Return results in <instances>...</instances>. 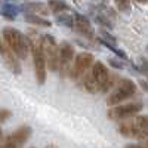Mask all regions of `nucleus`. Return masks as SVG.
<instances>
[{"label":"nucleus","instance_id":"20","mask_svg":"<svg viewBox=\"0 0 148 148\" xmlns=\"http://www.w3.org/2000/svg\"><path fill=\"white\" fill-rule=\"evenodd\" d=\"M132 121L136 126H139L142 130L148 132V116H135L132 117Z\"/></svg>","mask_w":148,"mask_h":148},{"label":"nucleus","instance_id":"1","mask_svg":"<svg viewBox=\"0 0 148 148\" xmlns=\"http://www.w3.org/2000/svg\"><path fill=\"white\" fill-rule=\"evenodd\" d=\"M3 42L5 45L14 52L19 59H27L30 53V47L27 43V37L22 33H19L14 27H3L2 30Z\"/></svg>","mask_w":148,"mask_h":148},{"label":"nucleus","instance_id":"27","mask_svg":"<svg viewBox=\"0 0 148 148\" xmlns=\"http://www.w3.org/2000/svg\"><path fill=\"white\" fill-rule=\"evenodd\" d=\"M123 148H147V147L139 145V144H127V145H125Z\"/></svg>","mask_w":148,"mask_h":148},{"label":"nucleus","instance_id":"29","mask_svg":"<svg viewBox=\"0 0 148 148\" xmlns=\"http://www.w3.org/2000/svg\"><path fill=\"white\" fill-rule=\"evenodd\" d=\"M136 2H139V3H145V2H148V0H136Z\"/></svg>","mask_w":148,"mask_h":148},{"label":"nucleus","instance_id":"10","mask_svg":"<svg viewBox=\"0 0 148 148\" xmlns=\"http://www.w3.org/2000/svg\"><path fill=\"white\" fill-rule=\"evenodd\" d=\"M74 28H76L77 34H80L82 37H84V39H88V40L95 39L92 22L88 16H84L82 14H74Z\"/></svg>","mask_w":148,"mask_h":148},{"label":"nucleus","instance_id":"7","mask_svg":"<svg viewBox=\"0 0 148 148\" xmlns=\"http://www.w3.org/2000/svg\"><path fill=\"white\" fill-rule=\"evenodd\" d=\"M31 133L33 130L28 125H22L12 132L5 141H2L0 148H22L27 144V141L31 138Z\"/></svg>","mask_w":148,"mask_h":148},{"label":"nucleus","instance_id":"21","mask_svg":"<svg viewBox=\"0 0 148 148\" xmlns=\"http://www.w3.org/2000/svg\"><path fill=\"white\" fill-rule=\"evenodd\" d=\"M95 22L99 24V25H101L102 28H105V30H111V28L114 27V24L110 22V19H108L105 15H96V16H95Z\"/></svg>","mask_w":148,"mask_h":148},{"label":"nucleus","instance_id":"16","mask_svg":"<svg viewBox=\"0 0 148 148\" xmlns=\"http://www.w3.org/2000/svg\"><path fill=\"white\" fill-rule=\"evenodd\" d=\"M82 86H83V89L88 92V93H99V88H98V84L93 80L90 73L84 76V79L82 80Z\"/></svg>","mask_w":148,"mask_h":148},{"label":"nucleus","instance_id":"3","mask_svg":"<svg viewBox=\"0 0 148 148\" xmlns=\"http://www.w3.org/2000/svg\"><path fill=\"white\" fill-rule=\"evenodd\" d=\"M136 93V84L130 79H120L117 86L111 90V93L107 96V105L108 107H116L121 102L127 101Z\"/></svg>","mask_w":148,"mask_h":148},{"label":"nucleus","instance_id":"33","mask_svg":"<svg viewBox=\"0 0 148 148\" xmlns=\"http://www.w3.org/2000/svg\"><path fill=\"white\" fill-rule=\"evenodd\" d=\"M147 49H148V47H147Z\"/></svg>","mask_w":148,"mask_h":148},{"label":"nucleus","instance_id":"11","mask_svg":"<svg viewBox=\"0 0 148 148\" xmlns=\"http://www.w3.org/2000/svg\"><path fill=\"white\" fill-rule=\"evenodd\" d=\"M0 55H2V59L6 65V68L14 74V76H21V62L19 58L10 51V49L5 45V47L0 51Z\"/></svg>","mask_w":148,"mask_h":148},{"label":"nucleus","instance_id":"23","mask_svg":"<svg viewBox=\"0 0 148 148\" xmlns=\"http://www.w3.org/2000/svg\"><path fill=\"white\" fill-rule=\"evenodd\" d=\"M114 3L120 12H127L130 9V0H114Z\"/></svg>","mask_w":148,"mask_h":148},{"label":"nucleus","instance_id":"14","mask_svg":"<svg viewBox=\"0 0 148 148\" xmlns=\"http://www.w3.org/2000/svg\"><path fill=\"white\" fill-rule=\"evenodd\" d=\"M19 12H21L19 6H15L12 3H6V5L2 6V9H0V15H2L3 18H6V19H9V21H14Z\"/></svg>","mask_w":148,"mask_h":148},{"label":"nucleus","instance_id":"30","mask_svg":"<svg viewBox=\"0 0 148 148\" xmlns=\"http://www.w3.org/2000/svg\"><path fill=\"white\" fill-rule=\"evenodd\" d=\"M3 47H5V45H3L2 42H0V51H2V49H3Z\"/></svg>","mask_w":148,"mask_h":148},{"label":"nucleus","instance_id":"2","mask_svg":"<svg viewBox=\"0 0 148 148\" xmlns=\"http://www.w3.org/2000/svg\"><path fill=\"white\" fill-rule=\"evenodd\" d=\"M42 49H43V53L46 58V65L47 70L56 73L59 70V45H56V39L52 34H42L40 39H39Z\"/></svg>","mask_w":148,"mask_h":148},{"label":"nucleus","instance_id":"18","mask_svg":"<svg viewBox=\"0 0 148 148\" xmlns=\"http://www.w3.org/2000/svg\"><path fill=\"white\" fill-rule=\"evenodd\" d=\"M96 42H98V43H101V45H104L105 47H108L110 51L113 52V53H116V55H117L120 59H123V61H126V59H127V55H126V52H125V51H121V49L116 47L114 45H111V43H107V42H104V40L101 39V37H98V39H96Z\"/></svg>","mask_w":148,"mask_h":148},{"label":"nucleus","instance_id":"15","mask_svg":"<svg viewBox=\"0 0 148 148\" xmlns=\"http://www.w3.org/2000/svg\"><path fill=\"white\" fill-rule=\"evenodd\" d=\"M24 19H25V22L28 24H34V25H40V27H52V22L51 21H47L39 15H36V14H24Z\"/></svg>","mask_w":148,"mask_h":148},{"label":"nucleus","instance_id":"12","mask_svg":"<svg viewBox=\"0 0 148 148\" xmlns=\"http://www.w3.org/2000/svg\"><path fill=\"white\" fill-rule=\"evenodd\" d=\"M90 74H92V77L96 82L98 88H99V92H101V89L104 88V84L108 82V79L111 76L110 70L104 65V62H101V61H95L93 65H92V70H90Z\"/></svg>","mask_w":148,"mask_h":148},{"label":"nucleus","instance_id":"32","mask_svg":"<svg viewBox=\"0 0 148 148\" xmlns=\"http://www.w3.org/2000/svg\"><path fill=\"white\" fill-rule=\"evenodd\" d=\"M147 145H148V139H147Z\"/></svg>","mask_w":148,"mask_h":148},{"label":"nucleus","instance_id":"6","mask_svg":"<svg viewBox=\"0 0 148 148\" xmlns=\"http://www.w3.org/2000/svg\"><path fill=\"white\" fill-rule=\"evenodd\" d=\"M93 62H95V56L89 52H82V53L76 55L74 56V61H73V65L68 71V77L73 82L80 80V77L89 68H92Z\"/></svg>","mask_w":148,"mask_h":148},{"label":"nucleus","instance_id":"4","mask_svg":"<svg viewBox=\"0 0 148 148\" xmlns=\"http://www.w3.org/2000/svg\"><path fill=\"white\" fill-rule=\"evenodd\" d=\"M27 43L30 47V53L33 55V62H34V74H36V80L39 86H43L46 82V58L43 53V49L40 42H33L31 37H27Z\"/></svg>","mask_w":148,"mask_h":148},{"label":"nucleus","instance_id":"8","mask_svg":"<svg viewBox=\"0 0 148 148\" xmlns=\"http://www.w3.org/2000/svg\"><path fill=\"white\" fill-rule=\"evenodd\" d=\"M74 56H76V52H74V46L68 42H62L59 45V76L61 79H65L68 76V71L73 65Z\"/></svg>","mask_w":148,"mask_h":148},{"label":"nucleus","instance_id":"24","mask_svg":"<svg viewBox=\"0 0 148 148\" xmlns=\"http://www.w3.org/2000/svg\"><path fill=\"white\" fill-rule=\"evenodd\" d=\"M108 64L113 67V68H116V70H125V67H126L123 61H120V59H114V58L108 59Z\"/></svg>","mask_w":148,"mask_h":148},{"label":"nucleus","instance_id":"22","mask_svg":"<svg viewBox=\"0 0 148 148\" xmlns=\"http://www.w3.org/2000/svg\"><path fill=\"white\" fill-rule=\"evenodd\" d=\"M99 34H101V39L104 40V42H107V43H111V45H116L117 43V39L111 34L108 30H105V28H102L101 31H99Z\"/></svg>","mask_w":148,"mask_h":148},{"label":"nucleus","instance_id":"34","mask_svg":"<svg viewBox=\"0 0 148 148\" xmlns=\"http://www.w3.org/2000/svg\"><path fill=\"white\" fill-rule=\"evenodd\" d=\"M33 148H34V147H33Z\"/></svg>","mask_w":148,"mask_h":148},{"label":"nucleus","instance_id":"13","mask_svg":"<svg viewBox=\"0 0 148 148\" xmlns=\"http://www.w3.org/2000/svg\"><path fill=\"white\" fill-rule=\"evenodd\" d=\"M19 9H21V12H24V14H47V10H49V8H47V5H45V3H40V2H33V3H24V5H21L19 6Z\"/></svg>","mask_w":148,"mask_h":148},{"label":"nucleus","instance_id":"28","mask_svg":"<svg viewBox=\"0 0 148 148\" xmlns=\"http://www.w3.org/2000/svg\"><path fill=\"white\" fill-rule=\"evenodd\" d=\"M2 141H3V132H2V129H0V144H2Z\"/></svg>","mask_w":148,"mask_h":148},{"label":"nucleus","instance_id":"26","mask_svg":"<svg viewBox=\"0 0 148 148\" xmlns=\"http://www.w3.org/2000/svg\"><path fill=\"white\" fill-rule=\"evenodd\" d=\"M139 86L142 88V90H144V92H147V93H148V80H139Z\"/></svg>","mask_w":148,"mask_h":148},{"label":"nucleus","instance_id":"19","mask_svg":"<svg viewBox=\"0 0 148 148\" xmlns=\"http://www.w3.org/2000/svg\"><path fill=\"white\" fill-rule=\"evenodd\" d=\"M56 21L59 24H62V25L68 27V28H74V16H71L68 14H58Z\"/></svg>","mask_w":148,"mask_h":148},{"label":"nucleus","instance_id":"25","mask_svg":"<svg viewBox=\"0 0 148 148\" xmlns=\"http://www.w3.org/2000/svg\"><path fill=\"white\" fill-rule=\"evenodd\" d=\"M139 73H144L148 76V61L145 58H141V67H139Z\"/></svg>","mask_w":148,"mask_h":148},{"label":"nucleus","instance_id":"5","mask_svg":"<svg viewBox=\"0 0 148 148\" xmlns=\"http://www.w3.org/2000/svg\"><path fill=\"white\" fill-rule=\"evenodd\" d=\"M144 108L142 102H127V104H120L116 107H110L107 111V117L110 120L120 121V120H127L132 119L136 114H139Z\"/></svg>","mask_w":148,"mask_h":148},{"label":"nucleus","instance_id":"9","mask_svg":"<svg viewBox=\"0 0 148 148\" xmlns=\"http://www.w3.org/2000/svg\"><path fill=\"white\" fill-rule=\"evenodd\" d=\"M117 130L121 136L125 138H130V139H148V132L142 130L139 126H136L132 120L127 121H121L117 126Z\"/></svg>","mask_w":148,"mask_h":148},{"label":"nucleus","instance_id":"17","mask_svg":"<svg viewBox=\"0 0 148 148\" xmlns=\"http://www.w3.org/2000/svg\"><path fill=\"white\" fill-rule=\"evenodd\" d=\"M47 8L51 12H53V14H62V12H67L70 9L68 3H65L64 0H49L47 2Z\"/></svg>","mask_w":148,"mask_h":148},{"label":"nucleus","instance_id":"31","mask_svg":"<svg viewBox=\"0 0 148 148\" xmlns=\"http://www.w3.org/2000/svg\"><path fill=\"white\" fill-rule=\"evenodd\" d=\"M46 148H56V147H55V145H47Z\"/></svg>","mask_w":148,"mask_h":148}]
</instances>
